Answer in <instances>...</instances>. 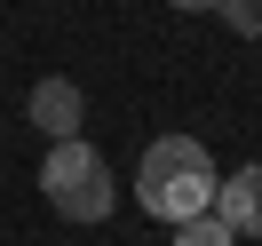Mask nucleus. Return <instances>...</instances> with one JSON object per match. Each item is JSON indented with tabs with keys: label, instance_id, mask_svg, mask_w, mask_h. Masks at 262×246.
<instances>
[{
	"label": "nucleus",
	"instance_id": "423d86ee",
	"mask_svg": "<svg viewBox=\"0 0 262 246\" xmlns=\"http://www.w3.org/2000/svg\"><path fill=\"white\" fill-rule=\"evenodd\" d=\"M175 246H238L214 214H191V222H175Z\"/></svg>",
	"mask_w": 262,
	"mask_h": 246
},
{
	"label": "nucleus",
	"instance_id": "f257e3e1",
	"mask_svg": "<svg viewBox=\"0 0 262 246\" xmlns=\"http://www.w3.org/2000/svg\"><path fill=\"white\" fill-rule=\"evenodd\" d=\"M214 159L199 135H159V143L143 151V167H135V198H143V214H159V222H191V214L214 207Z\"/></svg>",
	"mask_w": 262,
	"mask_h": 246
},
{
	"label": "nucleus",
	"instance_id": "20e7f679",
	"mask_svg": "<svg viewBox=\"0 0 262 246\" xmlns=\"http://www.w3.org/2000/svg\"><path fill=\"white\" fill-rule=\"evenodd\" d=\"M207 214H214V222H223L238 246H246V238H262V159L214 183V207H207Z\"/></svg>",
	"mask_w": 262,
	"mask_h": 246
},
{
	"label": "nucleus",
	"instance_id": "39448f33",
	"mask_svg": "<svg viewBox=\"0 0 262 246\" xmlns=\"http://www.w3.org/2000/svg\"><path fill=\"white\" fill-rule=\"evenodd\" d=\"M214 16H223L238 40H262V0H214Z\"/></svg>",
	"mask_w": 262,
	"mask_h": 246
},
{
	"label": "nucleus",
	"instance_id": "7ed1b4c3",
	"mask_svg": "<svg viewBox=\"0 0 262 246\" xmlns=\"http://www.w3.org/2000/svg\"><path fill=\"white\" fill-rule=\"evenodd\" d=\"M24 119H32V127L48 135V143L80 135V119H88V96H80V80H64V72L32 80V96H24Z\"/></svg>",
	"mask_w": 262,
	"mask_h": 246
},
{
	"label": "nucleus",
	"instance_id": "f03ea898",
	"mask_svg": "<svg viewBox=\"0 0 262 246\" xmlns=\"http://www.w3.org/2000/svg\"><path fill=\"white\" fill-rule=\"evenodd\" d=\"M40 191H48V207L64 214V222H103V214L119 207V183H112V167H103V151L80 143V135L48 143V159H40Z\"/></svg>",
	"mask_w": 262,
	"mask_h": 246
},
{
	"label": "nucleus",
	"instance_id": "0eeeda50",
	"mask_svg": "<svg viewBox=\"0 0 262 246\" xmlns=\"http://www.w3.org/2000/svg\"><path fill=\"white\" fill-rule=\"evenodd\" d=\"M167 8H183V16H207V8H214V0H167Z\"/></svg>",
	"mask_w": 262,
	"mask_h": 246
}]
</instances>
